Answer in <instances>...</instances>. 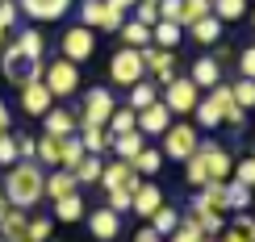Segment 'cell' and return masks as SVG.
I'll list each match as a JSON object with an SVG mask.
<instances>
[{
    "instance_id": "obj_1",
    "label": "cell",
    "mask_w": 255,
    "mask_h": 242,
    "mask_svg": "<svg viewBox=\"0 0 255 242\" xmlns=\"http://www.w3.org/2000/svg\"><path fill=\"white\" fill-rule=\"evenodd\" d=\"M230 167H235V159H230L226 146H218V142H201L197 151L184 159V180L193 184V188L226 184V180H230Z\"/></svg>"
},
{
    "instance_id": "obj_3",
    "label": "cell",
    "mask_w": 255,
    "mask_h": 242,
    "mask_svg": "<svg viewBox=\"0 0 255 242\" xmlns=\"http://www.w3.org/2000/svg\"><path fill=\"white\" fill-rule=\"evenodd\" d=\"M42 83H46V92L55 100H67V96H76V88H80V67L67 63V59H55L42 71Z\"/></svg>"
},
{
    "instance_id": "obj_32",
    "label": "cell",
    "mask_w": 255,
    "mask_h": 242,
    "mask_svg": "<svg viewBox=\"0 0 255 242\" xmlns=\"http://www.w3.org/2000/svg\"><path fill=\"white\" fill-rule=\"evenodd\" d=\"M205 17H209L205 0H180V21H176V25L188 29V25H197V21H205Z\"/></svg>"
},
{
    "instance_id": "obj_8",
    "label": "cell",
    "mask_w": 255,
    "mask_h": 242,
    "mask_svg": "<svg viewBox=\"0 0 255 242\" xmlns=\"http://www.w3.org/2000/svg\"><path fill=\"white\" fill-rule=\"evenodd\" d=\"M122 21H126V17L113 13L105 0H80V25L92 29V34H97V29H105V34H118Z\"/></svg>"
},
{
    "instance_id": "obj_27",
    "label": "cell",
    "mask_w": 255,
    "mask_h": 242,
    "mask_svg": "<svg viewBox=\"0 0 255 242\" xmlns=\"http://www.w3.org/2000/svg\"><path fill=\"white\" fill-rule=\"evenodd\" d=\"M142 146H146V138H142V134L134 130V134H122V138H113V146H109V151L118 155L122 163H134V159H138V151H142Z\"/></svg>"
},
{
    "instance_id": "obj_9",
    "label": "cell",
    "mask_w": 255,
    "mask_h": 242,
    "mask_svg": "<svg viewBox=\"0 0 255 242\" xmlns=\"http://www.w3.org/2000/svg\"><path fill=\"white\" fill-rule=\"evenodd\" d=\"M197 100H201V88H197L188 76H176V80L163 88V100H159V104H163L167 113H193Z\"/></svg>"
},
{
    "instance_id": "obj_52",
    "label": "cell",
    "mask_w": 255,
    "mask_h": 242,
    "mask_svg": "<svg viewBox=\"0 0 255 242\" xmlns=\"http://www.w3.org/2000/svg\"><path fill=\"white\" fill-rule=\"evenodd\" d=\"M105 4H109L113 13H122V17H126V13H130V8L138 4V0H105Z\"/></svg>"
},
{
    "instance_id": "obj_41",
    "label": "cell",
    "mask_w": 255,
    "mask_h": 242,
    "mask_svg": "<svg viewBox=\"0 0 255 242\" xmlns=\"http://www.w3.org/2000/svg\"><path fill=\"white\" fill-rule=\"evenodd\" d=\"M163 242H205V238H201V230L193 226V217H184V222H180V226H176Z\"/></svg>"
},
{
    "instance_id": "obj_29",
    "label": "cell",
    "mask_w": 255,
    "mask_h": 242,
    "mask_svg": "<svg viewBox=\"0 0 255 242\" xmlns=\"http://www.w3.org/2000/svg\"><path fill=\"white\" fill-rule=\"evenodd\" d=\"M247 4H251V0H214L209 13L226 25V21H243V17H247Z\"/></svg>"
},
{
    "instance_id": "obj_16",
    "label": "cell",
    "mask_w": 255,
    "mask_h": 242,
    "mask_svg": "<svg viewBox=\"0 0 255 242\" xmlns=\"http://www.w3.org/2000/svg\"><path fill=\"white\" fill-rule=\"evenodd\" d=\"M105 192H118V188H138V175H134V167L130 163H122V159H113V163H105V171H101V180H97Z\"/></svg>"
},
{
    "instance_id": "obj_25",
    "label": "cell",
    "mask_w": 255,
    "mask_h": 242,
    "mask_svg": "<svg viewBox=\"0 0 255 242\" xmlns=\"http://www.w3.org/2000/svg\"><path fill=\"white\" fill-rule=\"evenodd\" d=\"M151 104H159V88L151 80H138L134 88H130V100H126V109L130 113H142V109H151Z\"/></svg>"
},
{
    "instance_id": "obj_10",
    "label": "cell",
    "mask_w": 255,
    "mask_h": 242,
    "mask_svg": "<svg viewBox=\"0 0 255 242\" xmlns=\"http://www.w3.org/2000/svg\"><path fill=\"white\" fill-rule=\"evenodd\" d=\"M142 63H146V80L163 83V88L176 80V67H180L176 50H155V46H142Z\"/></svg>"
},
{
    "instance_id": "obj_35",
    "label": "cell",
    "mask_w": 255,
    "mask_h": 242,
    "mask_svg": "<svg viewBox=\"0 0 255 242\" xmlns=\"http://www.w3.org/2000/svg\"><path fill=\"white\" fill-rule=\"evenodd\" d=\"M176 226H180V213H176L172 205H159V209H155V217H151V230H155L159 238H167Z\"/></svg>"
},
{
    "instance_id": "obj_26",
    "label": "cell",
    "mask_w": 255,
    "mask_h": 242,
    "mask_svg": "<svg viewBox=\"0 0 255 242\" xmlns=\"http://www.w3.org/2000/svg\"><path fill=\"white\" fill-rule=\"evenodd\" d=\"M118 38H122V46H126V50H142V46H151V29L138 25V21H122Z\"/></svg>"
},
{
    "instance_id": "obj_33",
    "label": "cell",
    "mask_w": 255,
    "mask_h": 242,
    "mask_svg": "<svg viewBox=\"0 0 255 242\" xmlns=\"http://www.w3.org/2000/svg\"><path fill=\"white\" fill-rule=\"evenodd\" d=\"M80 159H84L80 138H76V134H71V138H63V151H59V171H76V167H80Z\"/></svg>"
},
{
    "instance_id": "obj_30",
    "label": "cell",
    "mask_w": 255,
    "mask_h": 242,
    "mask_svg": "<svg viewBox=\"0 0 255 242\" xmlns=\"http://www.w3.org/2000/svg\"><path fill=\"white\" fill-rule=\"evenodd\" d=\"M84 196L80 192H71V196H63V201H55V217L59 222H84Z\"/></svg>"
},
{
    "instance_id": "obj_15",
    "label": "cell",
    "mask_w": 255,
    "mask_h": 242,
    "mask_svg": "<svg viewBox=\"0 0 255 242\" xmlns=\"http://www.w3.org/2000/svg\"><path fill=\"white\" fill-rule=\"evenodd\" d=\"M13 50L21 55V63H42V55H46V38H42L38 25L21 29V34H13Z\"/></svg>"
},
{
    "instance_id": "obj_11",
    "label": "cell",
    "mask_w": 255,
    "mask_h": 242,
    "mask_svg": "<svg viewBox=\"0 0 255 242\" xmlns=\"http://www.w3.org/2000/svg\"><path fill=\"white\" fill-rule=\"evenodd\" d=\"M21 109H25L29 117H46V113L55 109V96L46 92L42 80H29V83H21Z\"/></svg>"
},
{
    "instance_id": "obj_22",
    "label": "cell",
    "mask_w": 255,
    "mask_h": 242,
    "mask_svg": "<svg viewBox=\"0 0 255 242\" xmlns=\"http://www.w3.org/2000/svg\"><path fill=\"white\" fill-rule=\"evenodd\" d=\"M80 192L76 175L71 171H46V180H42V196H50V201H63V196Z\"/></svg>"
},
{
    "instance_id": "obj_44",
    "label": "cell",
    "mask_w": 255,
    "mask_h": 242,
    "mask_svg": "<svg viewBox=\"0 0 255 242\" xmlns=\"http://www.w3.org/2000/svg\"><path fill=\"white\" fill-rule=\"evenodd\" d=\"M130 21H138V25H159V13H155V4H134V17Z\"/></svg>"
},
{
    "instance_id": "obj_38",
    "label": "cell",
    "mask_w": 255,
    "mask_h": 242,
    "mask_svg": "<svg viewBox=\"0 0 255 242\" xmlns=\"http://www.w3.org/2000/svg\"><path fill=\"white\" fill-rule=\"evenodd\" d=\"M230 100H235L239 109L247 113L251 104H255V80H239V83H230Z\"/></svg>"
},
{
    "instance_id": "obj_18",
    "label": "cell",
    "mask_w": 255,
    "mask_h": 242,
    "mask_svg": "<svg viewBox=\"0 0 255 242\" xmlns=\"http://www.w3.org/2000/svg\"><path fill=\"white\" fill-rule=\"evenodd\" d=\"M159 205H163V188H159V184H138V188H134L130 213H138V217H146V222H151Z\"/></svg>"
},
{
    "instance_id": "obj_34",
    "label": "cell",
    "mask_w": 255,
    "mask_h": 242,
    "mask_svg": "<svg viewBox=\"0 0 255 242\" xmlns=\"http://www.w3.org/2000/svg\"><path fill=\"white\" fill-rule=\"evenodd\" d=\"M101 171H105V159H97V155H84L80 167L71 175H76V184H97L101 180Z\"/></svg>"
},
{
    "instance_id": "obj_17",
    "label": "cell",
    "mask_w": 255,
    "mask_h": 242,
    "mask_svg": "<svg viewBox=\"0 0 255 242\" xmlns=\"http://www.w3.org/2000/svg\"><path fill=\"white\" fill-rule=\"evenodd\" d=\"M134 117H138V134H142V138H163V130L172 125V113H167L163 104H151V109L134 113Z\"/></svg>"
},
{
    "instance_id": "obj_43",
    "label": "cell",
    "mask_w": 255,
    "mask_h": 242,
    "mask_svg": "<svg viewBox=\"0 0 255 242\" xmlns=\"http://www.w3.org/2000/svg\"><path fill=\"white\" fill-rule=\"evenodd\" d=\"M235 171V184H243V188H251L255 184V159L247 155V159H239V167H230Z\"/></svg>"
},
{
    "instance_id": "obj_55",
    "label": "cell",
    "mask_w": 255,
    "mask_h": 242,
    "mask_svg": "<svg viewBox=\"0 0 255 242\" xmlns=\"http://www.w3.org/2000/svg\"><path fill=\"white\" fill-rule=\"evenodd\" d=\"M8 209H13V205H8L4 196H0V222H4V217H8Z\"/></svg>"
},
{
    "instance_id": "obj_42",
    "label": "cell",
    "mask_w": 255,
    "mask_h": 242,
    "mask_svg": "<svg viewBox=\"0 0 255 242\" xmlns=\"http://www.w3.org/2000/svg\"><path fill=\"white\" fill-rule=\"evenodd\" d=\"M13 163H21L17 159V134H4V138H0V167H13Z\"/></svg>"
},
{
    "instance_id": "obj_13",
    "label": "cell",
    "mask_w": 255,
    "mask_h": 242,
    "mask_svg": "<svg viewBox=\"0 0 255 242\" xmlns=\"http://www.w3.org/2000/svg\"><path fill=\"white\" fill-rule=\"evenodd\" d=\"M84 222H88V234L97 238V242H113L122 234V217L118 213H109V209H92V213H84Z\"/></svg>"
},
{
    "instance_id": "obj_4",
    "label": "cell",
    "mask_w": 255,
    "mask_h": 242,
    "mask_svg": "<svg viewBox=\"0 0 255 242\" xmlns=\"http://www.w3.org/2000/svg\"><path fill=\"white\" fill-rule=\"evenodd\" d=\"M197 146H201L197 125L176 121V125H167V130H163V146H159V155H163V159H180V163H184L188 155L197 151Z\"/></svg>"
},
{
    "instance_id": "obj_2",
    "label": "cell",
    "mask_w": 255,
    "mask_h": 242,
    "mask_svg": "<svg viewBox=\"0 0 255 242\" xmlns=\"http://www.w3.org/2000/svg\"><path fill=\"white\" fill-rule=\"evenodd\" d=\"M42 180H46V171H42L38 163H13L4 171V188H0V196H4L8 205L13 209H21V213H25V209H34L38 201H42Z\"/></svg>"
},
{
    "instance_id": "obj_6",
    "label": "cell",
    "mask_w": 255,
    "mask_h": 242,
    "mask_svg": "<svg viewBox=\"0 0 255 242\" xmlns=\"http://www.w3.org/2000/svg\"><path fill=\"white\" fill-rule=\"evenodd\" d=\"M113 109H118V100H113V92L97 83V88L84 92V104H80V125H105L113 117Z\"/></svg>"
},
{
    "instance_id": "obj_36",
    "label": "cell",
    "mask_w": 255,
    "mask_h": 242,
    "mask_svg": "<svg viewBox=\"0 0 255 242\" xmlns=\"http://www.w3.org/2000/svg\"><path fill=\"white\" fill-rule=\"evenodd\" d=\"M193 226L201 230V238H218L222 230H226V217H222V213H205V209H201V213H193Z\"/></svg>"
},
{
    "instance_id": "obj_24",
    "label": "cell",
    "mask_w": 255,
    "mask_h": 242,
    "mask_svg": "<svg viewBox=\"0 0 255 242\" xmlns=\"http://www.w3.org/2000/svg\"><path fill=\"white\" fill-rule=\"evenodd\" d=\"M180 42H184V29H180V25H172V21L151 25V46H155V50H176Z\"/></svg>"
},
{
    "instance_id": "obj_45",
    "label": "cell",
    "mask_w": 255,
    "mask_h": 242,
    "mask_svg": "<svg viewBox=\"0 0 255 242\" xmlns=\"http://www.w3.org/2000/svg\"><path fill=\"white\" fill-rule=\"evenodd\" d=\"M230 230H235V234L239 238H255V222H251V213H235V226H230Z\"/></svg>"
},
{
    "instance_id": "obj_37",
    "label": "cell",
    "mask_w": 255,
    "mask_h": 242,
    "mask_svg": "<svg viewBox=\"0 0 255 242\" xmlns=\"http://www.w3.org/2000/svg\"><path fill=\"white\" fill-rule=\"evenodd\" d=\"M251 205V188H243L235 180H226V209H235V213H247Z\"/></svg>"
},
{
    "instance_id": "obj_14",
    "label": "cell",
    "mask_w": 255,
    "mask_h": 242,
    "mask_svg": "<svg viewBox=\"0 0 255 242\" xmlns=\"http://www.w3.org/2000/svg\"><path fill=\"white\" fill-rule=\"evenodd\" d=\"M42 130H46L50 138H71V134L80 130V113H76V109H63V104H55V109L42 117Z\"/></svg>"
},
{
    "instance_id": "obj_5",
    "label": "cell",
    "mask_w": 255,
    "mask_h": 242,
    "mask_svg": "<svg viewBox=\"0 0 255 242\" xmlns=\"http://www.w3.org/2000/svg\"><path fill=\"white\" fill-rule=\"evenodd\" d=\"M109 80L118 83V88H134L138 80H146V63H142V50H118V55L109 59Z\"/></svg>"
},
{
    "instance_id": "obj_46",
    "label": "cell",
    "mask_w": 255,
    "mask_h": 242,
    "mask_svg": "<svg viewBox=\"0 0 255 242\" xmlns=\"http://www.w3.org/2000/svg\"><path fill=\"white\" fill-rule=\"evenodd\" d=\"M155 13H159V21H172V25H176V21H180V0H159Z\"/></svg>"
},
{
    "instance_id": "obj_58",
    "label": "cell",
    "mask_w": 255,
    "mask_h": 242,
    "mask_svg": "<svg viewBox=\"0 0 255 242\" xmlns=\"http://www.w3.org/2000/svg\"><path fill=\"white\" fill-rule=\"evenodd\" d=\"M205 4H214V0H205Z\"/></svg>"
},
{
    "instance_id": "obj_57",
    "label": "cell",
    "mask_w": 255,
    "mask_h": 242,
    "mask_svg": "<svg viewBox=\"0 0 255 242\" xmlns=\"http://www.w3.org/2000/svg\"><path fill=\"white\" fill-rule=\"evenodd\" d=\"M205 242H218V238H205Z\"/></svg>"
},
{
    "instance_id": "obj_51",
    "label": "cell",
    "mask_w": 255,
    "mask_h": 242,
    "mask_svg": "<svg viewBox=\"0 0 255 242\" xmlns=\"http://www.w3.org/2000/svg\"><path fill=\"white\" fill-rule=\"evenodd\" d=\"M8 125H13V113H8V104L0 100V138H4V134H8Z\"/></svg>"
},
{
    "instance_id": "obj_19",
    "label": "cell",
    "mask_w": 255,
    "mask_h": 242,
    "mask_svg": "<svg viewBox=\"0 0 255 242\" xmlns=\"http://www.w3.org/2000/svg\"><path fill=\"white\" fill-rule=\"evenodd\" d=\"M188 80H193L197 88H218V83H222V63H218L214 55L193 59V67H188Z\"/></svg>"
},
{
    "instance_id": "obj_54",
    "label": "cell",
    "mask_w": 255,
    "mask_h": 242,
    "mask_svg": "<svg viewBox=\"0 0 255 242\" xmlns=\"http://www.w3.org/2000/svg\"><path fill=\"white\" fill-rule=\"evenodd\" d=\"M218 242H247V238H239L235 230H226V234H218Z\"/></svg>"
},
{
    "instance_id": "obj_56",
    "label": "cell",
    "mask_w": 255,
    "mask_h": 242,
    "mask_svg": "<svg viewBox=\"0 0 255 242\" xmlns=\"http://www.w3.org/2000/svg\"><path fill=\"white\" fill-rule=\"evenodd\" d=\"M8 46V29H0V50H4Z\"/></svg>"
},
{
    "instance_id": "obj_20",
    "label": "cell",
    "mask_w": 255,
    "mask_h": 242,
    "mask_svg": "<svg viewBox=\"0 0 255 242\" xmlns=\"http://www.w3.org/2000/svg\"><path fill=\"white\" fill-rule=\"evenodd\" d=\"M226 213V184H205V188H197V196H193V213Z\"/></svg>"
},
{
    "instance_id": "obj_53",
    "label": "cell",
    "mask_w": 255,
    "mask_h": 242,
    "mask_svg": "<svg viewBox=\"0 0 255 242\" xmlns=\"http://www.w3.org/2000/svg\"><path fill=\"white\" fill-rule=\"evenodd\" d=\"M134 242H163V238H159V234H155L151 226H142V230H138V234H134Z\"/></svg>"
},
{
    "instance_id": "obj_31",
    "label": "cell",
    "mask_w": 255,
    "mask_h": 242,
    "mask_svg": "<svg viewBox=\"0 0 255 242\" xmlns=\"http://www.w3.org/2000/svg\"><path fill=\"white\" fill-rule=\"evenodd\" d=\"M130 167H134V175H159V167H163V155H159L155 146H142V151H138V159H134Z\"/></svg>"
},
{
    "instance_id": "obj_48",
    "label": "cell",
    "mask_w": 255,
    "mask_h": 242,
    "mask_svg": "<svg viewBox=\"0 0 255 242\" xmlns=\"http://www.w3.org/2000/svg\"><path fill=\"white\" fill-rule=\"evenodd\" d=\"M34 146H38V138H29V134H17V159L34 163Z\"/></svg>"
},
{
    "instance_id": "obj_28",
    "label": "cell",
    "mask_w": 255,
    "mask_h": 242,
    "mask_svg": "<svg viewBox=\"0 0 255 242\" xmlns=\"http://www.w3.org/2000/svg\"><path fill=\"white\" fill-rule=\"evenodd\" d=\"M105 130H109V138H122V134H134L138 130V117L130 109H126V104H118V109H113V117L105 121Z\"/></svg>"
},
{
    "instance_id": "obj_21",
    "label": "cell",
    "mask_w": 255,
    "mask_h": 242,
    "mask_svg": "<svg viewBox=\"0 0 255 242\" xmlns=\"http://www.w3.org/2000/svg\"><path fill=\"white\" fill-rule=\"evenodd\" d=\"M76 138H80V146H84V155H97V159L113 146V138H109V130H105V125H80Z\"/></svg>"
},
{
    "instance_id": "obj_40",
    "label": "cell",
    "mask_w": 255,
    "mask_h": 242,
    "mask_svg": "<svg viewBox=\"0 0 255 242\" xmlns=\"http://www.w3.org/2000/svg\"><path fill=\"white\" fill-rule=\"evenodd\" d=\"M130 201H134V192H130V188L105 192V209H109V213H118V217H126V213H130Z\"/></svg>"
},
{
    "instance_id": "obj_49",
    "label": "cell",
    "mask_w": 255,
    "mask_h": 242,
    "mask_svg": "<svg viewBox=\"0 0 255 242\" xmlns=\"http://www.w3.org/2000/svg\"><path fill=\"white\" fill-rule=\"evenodd\" d=\"M251 76H255V50L247 46V50L239 55V80H251Z\"/></svg>"
},
{
    "instance_id": "obj_50",
    "label": "cell",
    "mask_w": 255,
    "mask_h": 242,
    "mask_svg": "<svg viewBox=\"0 0 255 242\" xmlns=\"http://www.w3.org/2000/svg\"><path fill=\"white\" fill-rule=\"evenodd\" d=\"M222 121H226V125H239V130H243V125H247V113H243L239 104H230V109L222 113Z\"/></svg>"
},
{
    "instance_id": "obj_23",
    "label": "cell",
    "mask_w": 255,
    "mask_h": 242,
    "mask_svg": "<svg viewBox=\"0 0 255 242\" xmlns=\"http://www.w3.org/2000/svg\"><path fill=\"white\" fill-rule=\"evenodd\" d=\"M184 38H188V42H197V46H214V42H222V21L209 13L205 21L188 25V29H184Z\"/></svg>"
},
{
    "instance_id": "obj_47",
    "label": "cell",
    "mask_w": 255,
    "mask_h": 242,
    "mask_svg": "<svg viewBox=\"0 0 255 242\" xmlns=\"http://www.w3.org/2000/svg\"><path fill=\"white\" fill-rule=\"evenodd\" d=\"M17 25V0H0V29Z\"/></svg>"
},
{
    "instance_id": "obj_39",
    "label": "cell",
    "mask_w": 255,
    "mask_h": 242,
    "mask_svg": "<svg viewBox=\"0 0 255 242\" xmlns=\"http://www.w3.org/2000/svg\"><path fill=\"white\" fill-rule=\"evenodd\" d=\"M55 230V217H29L25 222V242H46Z\"/></svg>"
},
{
    "instance_id": "obj_12",
    "label": "cell",
    "mask_w": 255,
    "mask_h": 242,
    "mask_svg": "<svg viewBox=\"0 0 255 242\" xmlns=\"http://www.w3.org/2000/svg\"><path fill=\"white\" fill-rule=\"evenodd\" d=\"M67 8H71V0H17V13H25L34 25H42V21H59Z\"/></svg>"
},
{
    "instance_id": "obj_7",
    "label": "cell",
    "mask_w": 255,
    "mask_h": 242,
    "mask_svg": "<svg viewBox=\"0 0 255 242\" xmlns=\"http://www.w3.org/2000/svg\"><path fill=\"white\" fill-rule=\"evenodd\" d=\"M59 50H63L59 59H67V63H76V67H80V63H88L92 55H97V34L84 29V25H71L67 34L59 38Z\"/></svg>"
}]
</instances>
